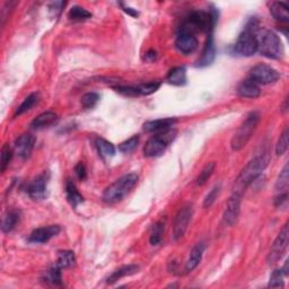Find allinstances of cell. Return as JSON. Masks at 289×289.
<instances>
[{"label":"cell","mask_w":289,"mask_h":289,"mask_svg":"<svg viewBox=\"0 0 289 289\" xmlns=\"http://www.w3.org/2000/svg\"><path fill=\"white\" fill-rule=\"evenodd\" d=\"M269 161H270V156H269L268 153L259 155L252 160H250L247 165L237 176L236 181H235L233 193H237L243 197V193L245 192V190L262 174L263 171L267 169Z\"/></svg>","instance_id":"obj_1"},{"label":"cell","mask_w":289,"mask_h":289,"mask_svg":"<svg viewBox=\"0 0 289 289\" xmlns=\"http://www.w3.org/2000/svg\"><path fill=\"white\" fill-rule=\"evenodd\" d=\"M217 19L216 11H194L184 19L183 24L179 28V32L190 33L193 35L197 32H210L216 25Z\"/></svg>","instance_id":"obj_2"},{"label":"cell","mask_w":289,"mask_h":289,"mask_svg":"<svg viewBox=\"0 0 289 289\" xmlns=\"http://www.w3.org/2000/svg\"><path fill=\"white\" fill-rule=\"evenodd\" d=\"M138 175L136 173L126 174L114 181L103 192L102 199L107 204H114L123 200L127 194L136 187L138 182Z\"/></svg>","instance_id":"obj_3"},{"label":"cell","mask_w":289,"mask_h":289,"mask_svg":"<svg viewBox=\"0 0 289 289\" xmlns=\"http://www.w3.org/2000/svg\"><path fill=\"white\" fill-rule=\"evenodd\" d=\"M178 135V130L169 128L156 132L151 138L147 140L144 147V156L147 158H155L163 155L166 148L173 143Z\"/></svg>","instance_id":"obj_4"},{"label":"cell","mask_w":289,"mask_h":289,"mask_svg":"<svg viewBox=\"0 0 289 289\" xmlns=\"http://www.w3.org/2000/svg\"><path fill=\"white\" fill-rule=\"evenodd\" d=\"M259 121H260V114H259V112H251V113L246 116V119L239 126V128L235 132V135L232 138L231 146L234 151H239L246 146L249 140L251 139L254 131L257 129Z\"/></svg>","instance_id":"obj_5"},{"label":"cell","mask_w":289,"mask_h":289,"mask_svg":"<svg viewBox=\"0 0 289 289\" xmlns=\"http://www.w3.org/2000/svg\"><path fill=\"white\" fill-rule=\"evenodd\" d=\"M258 38V51L269 59H280L283 56V46L278 34L263 31Z\"/></svg>","instance_id":"obj_6"},{"label":"cell","mask_w":289,"mask_h":289,"mask_svg":"<svg viewBox=\"0 0 289 289\" xmlns=\"http://www.w3.org/2000/svg\"><path fill=\"white\" fill-rule=\"evenodd\" d=\"M235 51L243 57H252L258 52V38L254 31L245 28L239 34L236 43H235Z\"/></svg>","instance_id":"obj_7"},{"label":"cell","mask_w":289,"mask_h":289,"mask_svg":"<svg viewBox=\"0 0 289 289\" xmlns=\"http://www.w3.org/2000/svg\"><path fill=\"white\" fill-rule=\"evenodd\" d=\"M250 78H251L253 81H256L258 85H270L278 81L279 78H280V75H279V72L271 66L264 65V63H259V65L254 66L252 69L250 70Z\"/></svg>","instance_id":"obj_8"},{"label":"cell","mask_w":289,"mask_h":289,"mask_svg":"<svg viewBox=\"0 0 289 289\" xmlns=\"http://www.w3.org/2000/svg\"><path fill=\"white\" fill-rule=\"evenodd\" d=\"M193 216L192 204H185L176 214L173 225V237L175 241L182 238L189 227L191 218Z\"/></svg>","instance_id":"obj_9"},{"label":"cell","mask_w":289,"mask_h":289,"mask_svg":"<svg viewBox=\"0 0 289 289\" xmlns=\"http://www.w3.org/2000/svg\"><path fill=\"white\" fill-rule=\"evenodd\" d=\"M289 242V231H288V223L283 225L280 233L278 234L277 238L273 242L270 252L268 256V263L273 264L277 261H279L283 256V253L286 252L287 246Z\"/></svg>","instance_id":"obj_10"},{"label":"cell","mask_w":289,"mask_h":289,"mask_svg":"<svg viewBox=\"0 0 289 289\" xmlns=\"http://www.w3.org/2000/svg\"><path fill=\"white\" fill-rule=\"evenodd\" d=\"M241 202H242V195L237 193H232L229 197L226 209H225L223 215V222L227 226H233V225L237 222L239 212H241Z\"/></svg>","instance_id":"obj_11"},{"label":"cell","mask_w":289,"mask_h":289,"mask_svg":"<svg viewBox=\"0 0 289 289\" xmlns=\"http://www.w3.org/2000/svg\"><path fill=\"white\" fill-rule=\"evenodd\" d=\"M48 182H49V173L44 172L36 176L27 188V193L29 198L33 200H43L48 195Z\"/></svg>","instance_id":"obj_12"},{"label":"cell","mask_w":289,"mask_h":289,"mask_svg":"<svg viewBox=\"0 0 289 289\" xmlns=\"http://www.w3.org/2000/svg\"><path fill=\"white\" fill-rule=\"evenodd\" d=\"M61 232V227L59 225H49L47 227H40L34 229L28 237V242L33 244H44L56 237Z\"/></svg>","instance_id":"obj_13"},{"label":"cell","mask_w":289,"mask_h":289,"mask_svg":"<svg viewBox=\"0 0 289 289\" xmlns=\"http://www.w3.org/2000/svg\"><path fill=\"white\" fill-rule=\"evenodd\" d=\"M35 137L33 135L25 134L15 140L14 144V153L16 154L19 158L27 159L31 156L34 145H35Z\"/></svg>","instance_id":"obj_14"},{"label":"cell","mask_w":289,"mask_h":289,"mask_svg":"<svg viewBox=\"0 0 289 289\" xmlns=\"http://www.w3.org/2000/svg\"><path fill=\"white\" fill-rule=\"evenodd\" d=\"M175 48L183 55H190L198 48V40L193 34L179 32L175 40Z\"/></svg>","instance_id":"obj_15"},{"label":"cell","mask_w":289,"mask_h":289,"mask_svg":"<svg viewBox=\"0 0 289 289\" xmlns=\"http://www.w3.org/2000/svg\"><path fill=\"white\" fill-rule=\"evenodd\" d=\"M215 57H216V47H215V40L213 34L210 33L207 37V41H205L201 57H200L197 62V66L207 67L209 65H212L215 60Z\"/></svg>","instance_id":"obj_16"},{"label":"cell","mask_w":289,"mask_h":289,"mask_svg":"<svg viewBox=\"0 0 289 289\" xmlns=\"http://www.w3.org/2000/svg\"><path fill=\"white\" fill-rule=\"evenodd\" d=\"M237 94L243 99H257L261 95L260 85L253 81L251 78L243 80L237 87Z\"/></svg>","instance_id":"obj_17"},{"label":"cell","mask_w":289,"mask_h":289,"mask_svg":"<svg viewBox=\"0 0 289 289\" xmlns=\"http://www.w3.org/2000/svg\"><path fill=\"white\" fill-rule=\"evenodd\" d=\"M175 123L176 119H174V117H165V119L147 121L144 123L143 128L146 132H159L161 130L172 128Z\"/></svg>","instance_id":"obj_18"},{"label":"cell","mask_w":289,"mask_h":289,"mask_svg":"<svg viewBox=\"0 0 289 289\" xmlns=\"http://www.w3.org/2000/svg\"><path fill=\"white\" fill-rule=\"evenodd\" d=\"M204 249H205V245L203 243H198L197 245L191 250V253L189 256L187 264H185V271L191 272L199 266V263L202 260Z\"/></svg>","instance_id":"obj_19"},{"label":"cell","mask_w":289,"mask_h":289,"mask_svg":"<svg viewBox=\"0 0 289 289\" xmlns=\"http://www.w3.org/2000/svg\"><path fill=\"white\" fill-rule=\"evenodd\" d=\"M58 121V115L52 111L44 112V113L37 115L35 119L32 121L31 127L35 130H40L43 128H48L52 125H55Z\"/></svg>","instance_id":"obj_20"},{"label":"cell","mask_w":289,"mask_h":289,"mask_svg":"<svg viewBox=\"0 0 289 289\" xmlns=\"http://www.w3.org/2000/svg\"><path fill=\"white\" fill-rule=\"evenodd\" d=\"M288 5L282 2H275L270 4V14L272 17L278 22L288 23L289 22V13Z\"/></svg>","instance_id":"obj_21"},{"label":"cell","mask_w":289,"mask_h":289,"mask_svg":"<svg viewBox=\"0 0 289 289\" xmlns=\"http://www.w3.org/2000/svg\"><path fill=\"white\" fill-rule=\"evenodd\" d=\"M138 270H139V267L136 266V264H128V266H123L117 269V270H115L113 273H111L110 277L107 278L106 282L109 283V285H111V283L120 280L121 278L135 275V273L138 272Z\"/></svg>","instance_id":"obj_22"},{"label":"cell","mask_w":289,"mask_h":289,"mask_svg":"<svg viewBox=\"0 0 289 289\" xmlns=\"http://www.w3.org/2000/svg\"><path fill=\"white\" fill-rule=\"evenodd\" d=\"M66 198L72 208H77L78 205L84 201L82 195L79 193V191L77 190L76 185L73 184V182L70 180H68L66 183Z\"/></svg>","instance_id":"obj_23"},{"label":"cell","mask_w":289,"mask_h":289,"mask_svg":"<svg viewBox=\"0 0 289 289\" xmlns=\"http://www.w3.org/2000/svg\"><path fill=\"white\" fill-rule=\"evenodd\" d=\"M19 219H21V212L17 209L9 210L6 216L3 219L2 224V229L4 233H11L13 229L16 227V225L19 223Z\"/></svg>","instance_id":"obj_24"},{"label":"cell","mask_w":289,"mask_h":289,"mask_svg":"<svg viewBox=\"0 0 289 289\" xmlns=\"http://www.w3.org/2000/svg\"><path fill=\"white\" fill-rule=\"evenodd\" d=\"M166 79L171 85L183 86L187 84V70L184 67H175L169 72Z\"/></svg>","instance_id":"obj_25"},{"label":"cell","mask_w":289,"mask_h":289,"mask_svg":"<svg viewBox=\"0 0 289 289\" xmlns=\"http://www.w3.org/2000/svg\"><path fill=\"white\" fill-rule=\"evenodd\" d=\"M95 145L97 151H99V154L102 158L109 159L115 155V147L113 144L110 143V141H107L103 138H97L95 141Z\"/></svg>","instance_id":"obj_26"},{"label":"cell","mask_w":289,"mask_h":289,"mask_svg":"<svg viewBox=\"0 0 289 289\" xmlns=\"http://www.w3.org/2000/svg\"><path fill=\"white\" fill-rule=\"evenodd\" d=\"M76 263V258H75V253L72 251H59L58 252V258H57V262L56 266L58 268H60L61 270L62 269H68L75 266Z\"/></svg>","instance_id":"obj_27"},{"label":"cell","mask_w":289,"mask_h":289,"mask_svg":"<svg viewBox=\"0 0 289 289\" xmlns=\"http://www.w3.org/2000/svg\"><path fill=\"white\" fill-rule=\"evenodd\" d=\"M288 185H289V169L288 164L283 166L280 174H279L276 182V192L279 194H288Z\"/></svg>","instance_id":"obj_28"},{"label":"cell","mask_w":289,"mask_h":289,"mask_svg":"<svg viewBox=\"0 0 289 289\" xmlns=\"http://www.w3.org/2000/svg\"><path fill=\"white\" fill-rule=\"evenodd\" d=\"M38 99H40V94H38V93L35 92V93H32V94H29L26 99L23 101L22 104L17 107L16 112H15V116L22 115L25 113V112L31 110L32 107L38 102Z\"/></svg>","instance_id":"obj_29"},{"label":"cell","mask_w":289,"mask_h":289,"mask_svg":"<svg viewBox=\"0 0 289 289\" xmlns=\"http://www.w3.org/2000/svg\"><path fill=\"white\" fill-rule=\"evenodd\" d=\"M68 17L72 22H84L92 17V14L80 6H73L68 13Z\"/></svg>","instance_id":"obj_30"},{"label":"cell","mask_w":289,"mask_h":289,"mask_svg":"<svg viewBox=\"0 0 289 289\" xmlns=\"http://www.w3.org/2000/svg\"><path fill=\"white\" fill-rule=\"evenodd\" d=\"M44 281L51 283V285H61V280H62V277H61V269L58 268L57 266L52 267L44 272Z\"/></svg>","instance_id":"obj_31"},{"label":"cell","mask_w":289,"mask_h":289,"mask_svg":"<svg viewBox=\"0 0 289 289\" xmlns=\"http://www.w3.org/2000/svg\"><path fill=\"white\" fill-rule=\"evenodd\" d=\"M164 227H165V223L163 220H159V222L154 225L149 237V242L151 245H158V244L161 242V238H163V234H164Z\"/></svg>","instance_id":"obj_32"},{"label":"cell","mask_w":289,"mask_h":289,"mask_svg":"<svg viewBox=\"0 0 289 289\" xmlns=\"http://www.w3.org/2000/svg\"><path fill=\"white\" fill-rule=\"evenodd\" d=\"M100 94H97L95 92H91V93H86L81 96V100L80 103L84 109H93V107H95L97 103L100 102Z\"/></svg>","instance_id":"obj_33"},{"label":"cell","mask_w":289,"mask_h":289,"mask_svg":"<svg viewBox=\"0 0 289 289\" xmlns=\"http://www.w3.org/2000/svg\"><path fill=\"white\" fill-rule=\"evenodd\" d=\"M215 169H216V163L215 161H210L207 165L204 166L203 170L200 172L197 178V185H203L207 181L210 179V176L213 175Z\"/></svg>","instance_id":"obj_34"},{"label":"cell","mask_w":289,"mask_h":289,"mask_svg":"<svg viewBox=\"0 0 289 289\" xmlns=\"http://www.w3.org/2000/svg\"><path fill=\"white\" fill-rule=\"evenodd\" d=\"M136 87L137 91L139 93V95H150L154 94L156 91H158V88L160 87V82L149 81V82H145V84H140Z\"/></svg>","instance_id":"obj_35"},{"label":"cell","mask_w":289,"mask_h":289,"mask_svg":"<svg viewBox=\"0 0 289 289\" xmlns=\"http://www.w3.org/2000/svg\"><path fill=\"white\" fill-rule=\"evenodd\" d=\"M283 272L281 269H277V270L273 271L270 276V280H269V288H282L285 286V282H283Z\"/></svg>","instance_id":"obj_36"},{"label":"cell","mask_w":289,"mask_h":289,"mask_svg":"<svg viewBox=\"0 0 289 289\" xmlns=\"http://www.w3.org/2000/svg\"><path fill=\"white\" fill-rule=\"evenodd\" d=\"M138 144H139V137L134 136V137H131V138H129L128 140H126V141H123V143H121L119 145V150L123 154H129L137 148Z\"/></svg>","instance_id":"obj_37"},{"label":"cell","mask_w":289,"mask_h":289,"mask_svg":"<svg viewBox=\"0 0 289 289\" xmlns=\"http://www.w3.org/2000/svg\"><path fill=\"white\" fill-rule=\"evenodd\" d=\"M288 149V128L283 130V132L279 138L278 143L276 145V154L277 156H281L287 151Z\"/></svg>","instance_id":"obj_38"},{"label":"cell","mask_w":289,"mask_h":289,"mask_svg":"<svg viewBox=\"0 0 289 289\" xmlns=\"http://www.w3.org/2000/svg\"><path fill=\"white\" fill-rule=\"evenodd\" d=\"M13 154L14 150L9 147V145H4L2 148V160H0V163H2V172H5V170L7 169V166L11 163Z\"/></svg>","instance_id":"obj_39"},{"label":"cell","mask_w":289,"mask_h":289,"mask_svg":"<svg viewBox=\"0 0 289 289\" xmlns=\"http://www.w3.org/2000/svg\"><path fill=\"white\" fill-rule=\"evenodd\" d=\"M220 192V184L215 185V187L209 191L208 194L205 195V198L203 200V208H210L214 204V202L216 201V199L218 197V194Z\"/></svg>","instance_id":"obj_40"},{"label":"cell","mask_w":289,"mask_h":289,"mask_svg":"<svg viewBox=\"0 0 289 289\" xmlns=\"http://www.w3.org/2000/svg\"><path fill=\"white\" fill-rule=\"evenodd\" d=\"M114 90L116 92L121 93V94H123L126 96H129V97L139 96V93H138V91H137L136 86H117L114 88Z\"/></svg>","instance_id":"obj_41"},{"label":"cell","mask_w":289,"mask_h":289,"mask_svg":"<svg viewBox=\"0 0 289 289\" xmlns=\"http://www.w3.org/2000/svg\"><path fill=\"white\" fill-rule=\"evenodd\" d=\"M75 172H76V175H77V178L81 180V181H84L86 179V176H87V171H86V168H85V165L84 163H78L76 165V168H75Z\"/></svg>","instance_id":"obj_42"},{"label":"cell","mask_w":289,"mask_h":289,"mask_svg":"<svg viewBox=\"0 0 289 289\" xmlns=\"http://www.w3.org/2000/svg\"><path fill=\"white\" fill-rule=\"evenodd\" d=\"M66 3H62V2H55L50 5V12L52 14H55V16H58V15H60L62 8L65 7Z\"/></svg>","instance_id":"obj_43"},{"label":"cell","mask_w":289,"mask_h":289,"mask_svg":"<svg viewBox=\"0 0 289 289\" xmlns=\"http://www.w3.org/2000/svg\"><path fill=\"white\" fill-rule=\"evenodd\" d=\"M121 6H122V8H123V12H126L127 14L130 15V16H132V17H137L139 15L138 12H137L136 9H134V8H129L128 6H123L122 4H121Z\"/></svg>","instance_id":"obj_44"},{"label":"cell","mask_w":289,"mask_h":289,"mask_svg":"<svg viewBox=\"0 0 289 289\" xmlns=\"http://www.w3.org/2000/svg\"><path fill=\"white\" fill-rule=\"evenodd\" d=\"M146 60L147 61H155L156 60V52L154 50H150L146 53Z\"/></svg>","instance_id":"obj_45"}]
</instances>
